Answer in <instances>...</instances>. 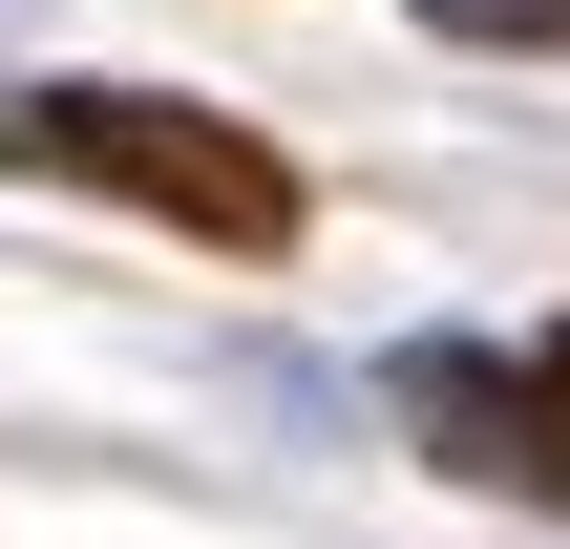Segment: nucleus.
Listing matches in <instances>:
<instances>
[{
  "label": "nucleus",
  "instance_id": "nucleus-1",
  "mask_svg": "<svg viewBox=\"0 0 570 549\" xmlns=\"http://www.w3.org/2000/svg\"><path fill=\"white\" fill-rule=\"evenodd\" d=\"M0 169L21 190H85V212H148V233H190V254H296L317 233V190H296V148L275 127H233V106H190V85H0Z\"/></svg>",
  "mask_w": 570,
  "mask_h": 549
},
{
  "label": "nucleus",
  "instance_id": "nucleus-2",
  "mask_svg": "<svg viewBox=\"0 0 570 549\" xmlns=\"http://www.w3.org/2000/svg\"><path fill=\"white\" fill-rule=\"evenodd\" d=\"M381 402H402L423 465H465V487H508V508H570V317L550 339H402Z\"/></svg>",
  "mask_w": 570,
  "mask_h": 549
},
{
  "label": "nucleus",
  "instance_id": "nucleus-3",
  "mask_svg": "<svg viewBox=\"0 0 570 549\" xmlns=\"http://www.w3.org/2000/svg\"><path fill=\"white\" fill-rule=\"evenodd\" d=\"M423 42H508V63H570V0H402Z\"/></svg>",
  "mask_w": 570,
  "mask_h": 549
}]
</instances>
